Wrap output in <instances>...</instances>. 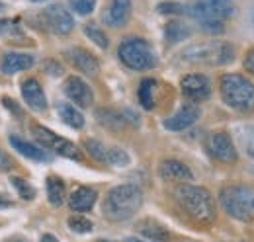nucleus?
Listing matches in <instances>:
<instances>
[{"label": "nucleus", "mask_w": 254, "mask_h": 242, "mask_svg": "<svg viewBox=\"0 0 254 242\" xmlns=\"http://www.w3.org/2000/svg\"><path fill=\"white\" fill-rule=\"evenodd\" d=\"M174 197L180 203V207L186 211L199 225H211L217 217L213 195L201 187V185H191V183H180L174 189Z\"/></svg>", "instance_id": "f257e3e1"}, {"label": "nucleus", "mask_w": 254, "mask_h": 242, "mask_svg": "<svg viewBox=\"0 0 254 242\" xmlns=\"http://www.w3.org/2000/svg\"><path fill=\"white\" fill-rule=\"evenodd\" d=\"M143 205V191L135 183H122L108 191L102 211L108 221L120 223L131 219Z\"/></svg>", "instance_id": "f03ea898"}, {"label": "nucleus", "mask_w": 254, "mask_h": 242, "mask_svg": "<svg viewBox=\"0 0 254 242\" xmlns=\"http://www.w3.org/2000/svg\"><path fill=\"white\" fill-rule=\"evenodd\" d=\"M219 92L223 102L231 110L241 114L254 112V82L251 78L237 72H227L219 80Z\"/></svg>", "instance_id": "7ed1b4c3"}, {"label": "nucleus", "mask_w": 254, "mask_h": 242, "mask_svg": "<svg viewBox=\"0 0 254 242\" xmlns=\"http://www.w3.org/2000/svg\"><path fill=\"white\" fill-rule=\"evenodd\" d=\"M182 60L190 64H203V66H223L235 60V47L227 41H205L193 43L186 47L182 53Z\"/></svg>", "instance_id": "20e7f679"}, {"label": "nucleus", "mask_w": 254, "mask_h": 242, "mask_svg": "<svg viewBox=\"0 0 254 242\" xmlns=\"http://www.w3.org/2000/svg\"><path fill=\"white\" fill-rule=\"evenodd\" d=\"M120 60L131 70H151L157 66V53L153 45L143 37H127L118 49Z\"/></svg>", "instance_id": "39448f33"}, {"label": "nucleus", "mask_w": 254, "mask_h": 242, "mask_svg": "<svg viewBox=\"0 0 254 242\" xmlns=\"http://www.w3.org/2000/svg\"><path fill=\"white\" fill-rule=\"evenodd\" d=\"M223 209L229 213L231 217H235L237 221H251L254 211V197L253 191L245 185H227L223 187L219 193Z\"/></svg>", "instance_id": "423d86ee"}, {"label": "nucleus", "mask_w": 254, "mask_h": 242, "mask_svg": "<svg viewBox=\"0 0 254 242\" xmlns=\"http://www.w3.org/2000/svg\"><path fill=\"white\" fill-rule=\"evenodd\" d=\"M193 20L201 22H225L235 14V2L233 0H197L188 8Z\"/></svg>", "instance_id": "0eeeda50"}, {"label": "nucleus", "mask_w": 254, "mask_h": 242, "mask_svg": "<svg viewBox=\"0 0 254 242\" xmlns=\"http://www.w3.org/2000/svg\"><path fill=\"white\" fill-rule=\"evenodd\" d=\"M33 135H35V139H37L43 147H47V149H51L53 152H57L59 156L76 160V162H80V160L84 158L80 149H78L72 141H68V139H64V137H59L57 133H53L51 129H47V127H43V125H35V127H33Z\"/></svg>", "instance_id": "6e6552de"}, {"label": "nucleus", "mask_w": 254, "mask_h": 242, "mask_svg": "<svg viewBox=\"0 0 254 242\" xmlns=\"http://www.w3.org/2000/svg\"><path fill=\"white\" fill-rule=\"evenodd\" d=\"M205 151L213 160H219L225 164H235L239 160V152L235 149V143L229 133L213 131L205 139Z\"/></svg>", "instance_id": "1a4fd4ad"}, {"label": "nucleus", "mask_w": 254, "mask_h": 242, "mask_svg": "<svg viewBox=\"0 0 254 242\" xmlns=\"http://www.w3.org/2000/svg\"><path fill=\"white\" fill-rule=\"evenodd\" d=\"M47 30H51L57 35H68L74 30V18L70 16V12L61 6V4H51L45 8V12L41 14Z\"/></svg>", "instance_id": "9d476101"}, {"label": "nucleus", "mask_w": 254, "mask_h": 242, "mask_svg": "<svg viewBox=\"0 0 254 242\" xmlns=\"http://www.w3.org/2000/svg\"><path fill=\"white\" fill-rule=\"evenodd\" d=\"M180 88H182V94L188 100H191V102H203V100H207L211 96V80L205 74L191 72V74L182 76Z\"/></svg>", "instance_id": "9b49d317"}, {"label": "nucleus", "mask_w": 254, "mask_h": 242, "mask_svg": "<svg viewBox=\"0 0 254 242\" xmlns=\"http://www.w3.org/2000/svg\"><path fill=\"white\" fill-rule=\"evenodd\" d=\"M63 90L66 94V98L78 108H90L94 102V92L80 76H68L64 80Z\"/></svg>", "instance_id": "f8f14e48"}, {"label": "nucleus", "mask_w": 254, "mask_h": 242, "mask_svg": "<svg viewBox=\"0 0 254 242\" xmlns=\"http://www.w3.org/2000/svg\"><path fill=\"white\" fill-rule=\"evenodd\" d=\"M64 57L66 60L80 72H84L86 76H96V72L100 70V62L94 55L82 47H70L64 51Z\"/></svg>", "instance_id": "ddd939ff"}, {"label": "nucleus", "mask_w": 254, "mask_h": 242, "mask_svg": "<svg viewBox=\"0 0 254 242\" xmlns=\"http://www.w3.org/2000/svg\"><path fill=\"white\" fill-rule=\"evenodd\" d=\"M22 98L28 104V108L33 112H45L47 110V98L43 86L39 84L37 78H26L22 82Z\"/></svg>", "instance_id": "4468645a"}, {"label": "nucleus", "mask_w": 254, "mask_h": 242, "mask_svg": "<svg viewBox=\"0 0 254 242\" xmlns=\"http://www.w3.org/2000/svg\"><path fill=\"white\" fill-rule=\"evenodd\" d=\"M197 120H199V108L195 104H184L172 118L164 120V127L168 131H184Z\"/></svg>", "instance_id": "2eb2a0df"}, {"label": "nucleus", "mask_w": 254, "mask_h": 242, "mask_svg": "<svg viewBox=\"0 0 254 242\" xmlns=\"http://www.w3.org/2000/svg\"><path fill=\"white\" fill-rule=\"evenodd\" d=\"M131 10H133L131 0H112L104 20L110 28H124L131 18Z\"/></svg>", "instance_id": "dca6fc26"}, {"label": "nucleus", "mask_w": 254, "mask_h": 242, "mask_svg": "<svg viewBox=\"0 0 254 242\" xmlns=\"http://www.w3.org/2000/svg\"><path fill=\"white\" fill-rule=\"evenodd\" d=\"M159 174L166 182H190L193 180L191 170L180 160H164L159 166Z\"/></svg>", "instance_id": "f3484780"}, {"label": "nucleus", "mask_w": 254, "mask_h": 242, "mask_svg": "<svg viewBox=\"0 0 254 242\" xmlns=\"http://www.w3.org/2000/svg\"><path fill=\"white\" fill-rule=\"evenodd\" d=\"M96 199H98L96 189L82 185V187H78V189H74V191L70 193V197H68V207H70V211H74V213H86L94 207Z\"/></svg>", "instance_id": "a211bd4d"}, {"label": "nucleus", "mask_w": 254, "mask_h": 242, "mask_svg": "<svg viewBox=\"0 0 254 242\" xmlns=\"http://www.w3.org/2000/svg\"><path fill=\"white\" fill-rule=\"evenodd\" d=\"M137 231H139L141 237H145L147 241L151 242H170V239H172L170 231L164 225H160L159 221H155V219H143L137 225Z\"/></svg>", "instance_id": "6ab92c4d"}, {"label": "nucleus", "mask_w": 254, "mask_h": 242, "mask_svg": "<svg viewBox=\"0 0 254 242\" xmlns=\"http://www.w3.org/2000/svg\"><path fill=\"white\" fill-rule=\"evenodd\" d=\"M33 55L28 53H6L2 59V72L4 74H16L20 70H28L33 66Z\"/></svg>", "instance_id": "aec40b11"}, {"label": "nucleus", "mask_w": 254, "mask_h": 242, "mask_svg": "<svg viewBox=\"0 0 254 242\" xmlns=\"http://www.w3.org/2000/svg\"><path fill=\"white\" fill-rule=\"evenodd\" d=\"M10 145L20 152L22 156H26V158H30V160H37V162H49V160H51V156L43 151V149H39L37 145L28 143V141H24V139H20V137H16V135L10 137Z\"/></svg>", "instance_id": "412c9836"}, {"label": "nucleus", "mask_w": 254, "mask_h": 242, "mask_svg": "<svg viewBox=\"0 0 254 242\" xmlns=\"http://www.w3.org/2000/svg\"><path fill=\"white\" fill-rule=\"evenodd\" d=\"M47 197H49V203L55 205V207H61L66 199V187H64V182L57 176H49L47 178Z\"/></svg>", "instance_id": "4be33fe9"}, {"label": "nucleus", "mask_w": 254, "mask_h": 242, "mask_svg": "<svg viewBox=\"0 0 254 242\" xmlns=\"http://www.w3.org/2000/svg\"><path fill=\"white\" fill-rule=\"evenodd\" d=\"M57 112H59L63 123H66L68 127H72V129H82L84 127V116L72 104H59Z\"/></svg>", "instance_id": "5701e85b"}, {"label": "nucleus", "mask_w": 254, "mask_h": 242, "mask_svg": "<svg viewBox=\"0 0 254 242\" xmlns=\"http://www.w3.org/2000/svg\"><path fill=\"white\" fill-rule=\"evenodd\" d=\"M190 35H191L190 28L186 24H182V22H176V20L168 22L166 28H164V37H166L168 43H180V41L188 39Z\"/></svg>", "instance_id": "b1692460"}, {"label": "nucleus", "mask_w": 254, "mask_h": 242, "mask_svg": "<svg viewBox=\"0 0 254 242\" xmlns=\"http://www.w3.org/2000/svg\"><path fill=\"white\" fill-rule=\"evenodd\" d=\"M96 118H98V121H100L104 127L114 129V131L122 129V127H124V123H126V120H124L118 112H114V110H106V108L98 110V112H96Z\"/></svg>", "instance_id": "393cba45"}, {"label": "nucleus", "mask_w": 254, "mask_h": 242, "mask_svg": "<svg viewBox=\"0 0 254 242\" xmlns=\"http://www.w3.org/2000/svg\"><path fill=\"white\" fill-rule=\"evenodd\" d=\"M155 86H157V82L153 78H145L139 86V102L145 110L155 108Z\"/></svg>", "instance_id": "a878e982"}, {"label": "nucleus", "mask_w": 254, "mask_h": 242, "mask_svg": "<svg viewBox=\"0 0 254 242\" xmlns=\"http://www.w3.org/2000/svg\"><path fill=\"white\" fill-rule=\"evenodd\" d=\"M66 225H68V229H70L72 233H78V235H88V233H92V229H94L92 221L86 219V217L80 215V213L70 215L68 221H66Z\"/></svg>", "instance_id": "bb28decb"}, {"label": "nucleus", "mask_w": 254, "mask_h": 242, "mask_svg": "<svg viewBox=\"0 0 254 242\" xmlns=\"http://www.w3.org/2000/svg\"><path fill=\"white\" fill-rule=\"evenodd\" d=\"M0 37H24V28L20 18L0 20Z\"/></svg>", "instance_id": "cd10ccee"}, {"label": "nucleus", "mask_w": 254, "mask_h": 242, "mask_svg": "<svg viewBox=\"0 0 254 242\" xmlns=\"http://www.w3.org/2000/svg\"><path fill=\"white\" fill-rule=\"evenodd\" d=\"M84 33L88 35V39H92V41H94L100 49H108L110 39H108L106 31L102 30L100 26H96V24H86V26H84Z\"/></svg>", "instance_id": "c85d7f7f"}, {"label": "nucleus", "mask_w": 254, "mask_h": 242, "mask_svg": "<svg viewBox=\"0 0 254 242\" xmlns=\"http://www.w3.org/2000/svg\"><path fill=\"white\" fill-rule=\"evenodd\" d=\"M131 162V158H129V154H127L124 149H120V147H110L108 149V156H106V164H112V166H127Z\"/></svg>", "instance_id": "c756f323"}, {"label": "nucleus", "mask_w": 254, "mask_h": 242, "mask_svg": "<svg viewBox=\"0 0 254 242\" xmlns=\"http://www.w3.org/2000/svg\"><path fill=\"white\" fill-rule=\"evenodd\" d=\"M84 147H86V152L98 160V162H106V156H108V149L100 143V141H96V139H88L86 143H84Z\"/></svg>", "instance_id": "7c9ffc66"}, {"label": "nucleus", "mask_w": 254, "mask_h": 242, "mask_svg": "<svg viewBox=\"0 0 254 242\" xmlns=\"http://www.w3.org/2000/svg\"><path fill=\"white\" fill-rule=\"evenodd\" d=\"M70 8L78 14V16H88L92 14L96 8V0H68Z\"/></svg>", "instance_id": "2f4dec72"}, {"label": "nucleus", "mask_w": 254, "mask_h": 242, "mask_svg": "<svg viewBox=\"0 0 254 242\" xmlns=\"http://www.w3.org/2000/svg\"><path fill=\"white\" fill-rule=\"evenodd\" d=\"M12 185L18 189V193H20L26 201H32L33 197H35V189H33L32 185H30L26 180H22V178H16V176H14V178H12Z\"/></svg>", "instance_id": "473e14b6"}, {"label": "nucleus", "mask_w": 254, "mask_h": 242, "mask_svg": "<svg viewBox=\"0 0 254 242\" xmlns=\"http://www.w3.org/2000/svg\"><path fill=\"white\" fill-rule=\"evenodd\" d=\"M157 8L160 14H188V8L180 2H160Z\"/></svg>", "instance_id": "72a5a7b5"}, {"label": "nucleus", "mask_w": 254, "mask_h": 242, "mask_svg": "<svg viewBox=\"0 0 254 242\" xmlns=\"http://www.w3.org/2000/svg\"><path fill=\"white\" fill-rule=\"evenodd\" d=\"M243 145H245L247 152H249V154L254 158V125H253V127H247V129H245V135H243Z\"/></svg>", "instance_id": "f704fd0d"}, {"label": "nucleus", "mask_w": 254, "mask_h": 242, "mask_svg": "<svg viewBox=\"0 0 254 242\" xmlns=\"http://www.w3.org/2000/svg\"><path fill=\"white\" fill-rule=\"evenodd\" d=\"M12 168H14V160H12V156L6 154V152L0 149V174L10 172Z\"/></svg>", "instance_id": "c9c22d12"}, {"label": "nucleus", "mask_w": 254, "mask_h": 242, "mask_svg": "<svg viewBox=\"0 0 254 242\" xmlns=\"http://www.w3.org/2000/svg\"><path fill=\"white\" fill-rule=\"evenodd\" d=\"M201 26V30L207 31V33H223L225 31V26H223V22H201L199 24Z\"/></svg>", "instance_id": "e433bc0d"}, {"label": "nucleus", "mask_w": 254, "mask_h": 242, "mask_svg": "<svg viewBox=\"0 0 254 242\" xmlns=\"http://www.w3.org/2000/svg\"><path fill=\"white\" fill-rule=\"evenodd\" d=\"M2 104H4V108H8L12 114H16V116H20V118L24 116L22 108H18V106H16V102H14L12 98H6V96H4V98H2Z\"/></svg>", "instance_id": "4c0bfd02"}, {"label": "nucleus", "mask_w": 254, "mask_h": 242, "mask_svg": "<svg viewBox=\"0 0 254 242\" xmlns=\"http://www.w3.org/2000/svg\"><path fill=\"white\" fill-rule=\"evenodd\" d=\"M245 70H249V74L254 76V47L247 51V57H245Z\"/></svg>", "instance_id": "58836bf2"}, {"label": "nucleus", "mask_w": 254, "mask_h": 242, "mask_svg": "<svg viewBox=\"0 0 254 242\" xmlns=\"http://www.w3.org/2000/svg\"><path fill=\"white\" fill-rule=\"evenodd\" d=\"M45 68H47V72H49V74H53V76H59V74L63 72L61 64H59V62H55V60H47V62H45Z\"/></svg>", "instance_id": "ea45409f"}, {"label": "nucleus", "mask_w": 254, "mask_h": 242, "mask_svg": "<svg viewBox=\"0 0 254 242\" xmlns=\"http://www.w3.org/2000/svg\"><path fill=\"white\" fill-rule=\"evenodd\" d=\"M12 205H14V203H12V201H10V199H8L6 195H2V193H0V209H6V207H12Z\"/></svg>", "instance_id": "a19ab883"}, {"label": "nucleus", "mask_w": 254, "mask_h": 242, "mask_svg": "<svg viewBox=\"0 0 254 242\" xmlns=\"http://www.w3.org/2000/svg\"><path fill=\"white\" fill-rule=\"evenodd\" d=\"M41 242H59V241H57L53 235H43V237H41Z\"/></svg>", "instance_id": "79ce46f5"}, {"label": "nucleus", "mask_w": 254, "mask_h": 242, "mask_svg": "<svg viewBox=\"0 0 254 242\" xmlns=\"http://www.w3.org/2000/svg\"><path fill=\"white\" fill-rule=\"evenodd\" d=\"M6 242H26L24 239H10V241H6Z\"/></svg>", "instance_id": "37998d69"}, {"label": "nucleus", "mask_w": 254, "mask_h": 242, "mask_svg": "<svg viewBox=\"0 0 254 242\" xmlns=\"http://www.w3.org/2000/svg\"><path fill=\"white\" fill-rule=\"evenodd\" d=\"M124 242H143V241H137V239H127V241H124Z\"/></svg>", "instance_id": "c03bdc74"}, {"label": "nucleus", "mask_w": 254, "mask_h": 242, "mask_svg": "<svg viewBox=\"0 0 254 242\" xmlns=\"http://www.w3.org/2000/svg\"><path fill=\"white\" fill-rule=\"evenodd\" d=\"M2 12H4V4L0 2V14H2Z\"/></svg>", "instance_id": "a18cd8bd"}, {"label": "nucleus", "mask_w": 254, "mask_h": 242, "mask_svg": "<svg viewBox=\"0 0 254 242\" xmlns=\"http://www.w3.org/2000/svg\"><path fill=\"white\" fill-rule=\"evenodd\" d=\"M32 2H45V0H32Z\"/></svg>", "instance_id": "49530a36"}, {"label": "nucleus", "mask_w": 254, "mask_h": 242, "mask_svg": "<svg viewBox=\"0 0 254 242\" xmlns=\"http://www.w3.org/2000/svg\"><path fill=\"white\" fill-rule=\"evenodd\" d=\"M96 242H112V241H96Z\"/></svg>", "instance_id": "de8ad7c7"}, {"label": "nucleus", "mask_w": 254, "mask_h": 242, "mask_svg": "<svg viewBox=\"0 0 254 242\" xmlns=\"http://www.w3.org/2000/svg\"><path fill=\"white\" fill-rule=\"evenodd\" d=\"M253 205H254V201H253Z\"/></svg>", "instance_id": "09e8293b"}]
</instances>
